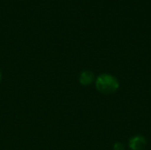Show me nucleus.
I'll return each instance as SVG.
<instances>
[{
  "mask_svg": "<svg viewBox=\"0 0 151 150\" xmlns=\"http://www.w3.org/2000/svg\"><path fill=\"white\" fill-rule=\"evenodd\" d=\"M96 89L104 95L115 93L119 88V82L116 77L109 73H103L96 80Z\"/></svg>",
  "mask_w": 151,
  "mask_h": 150,
  "instance_id": "1",
  "label": "nucleus"
},
{
  "mask_svg": "<svg viewBox=\"0 0 151 150\" xmlns=\"http://www.w3.org/2000/svg\"><path fill=\"white\" fill-rule=\"evenodd\" d=\"M147 140L142 135H136L130 139L129 148L131 150H143L146 148Z\"/></svg>",
  "mask_w": 151,
  "mask_h": 150,
  "instance_id": "2",
  "label": "nucleus"
},
{
  "mask_svg": "<svg viewBox=\"0 0 151 150\" xmlns=\"http://www.w3.org/2000/svg\"><path fill=\"white\" fill-rule=\"evenodd\" d=\"M95 80V75L91 71H83L79 77V81L82 86H88Z\"/></svg>",
  "mask_w": 151,
  "mask_h": 150,
  "instance_id": "3",
  "label": "nucleus"
},
{
  "mask_svg": "<svg viewBox=\"0 0 151 150\" xmlns=\"http://www.w3.org/2000/svg\"><path fill=\"white\" fill-rule=\"evenodd\" d=\"M114 150H125V145L121 142H116L113 146Z\"/></svg>",
  "mask_w": 151,
  "mask_h": 150,
  "instance_id": "4",
  "label": "nucleus"
},
{
  "mask_svg": "<svg viewBox=\"0 0 151 150\" xmlns=\"http://www.w3.org/2000/svg\"><path fill=\"white\" fill-rule=\"evenodd\" d=\"M1 78H2V74H1V72H0V80H1Z\"/></svg>",
  "mask_w": 151,
  "mask_h": 150,
  "instance_id": "5",
  "label": "nucleus"
}]
</instances>
